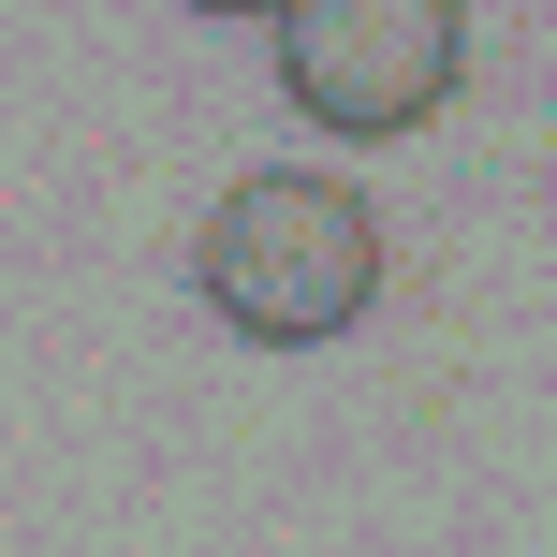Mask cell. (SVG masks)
<instances>
[{"mask_svg":"<svg viewBox=\"0 0 557 557\" xmlns=\"http://www.w3.org/2000/svg\"><path fill=\"white\" fill-rule=\"evenodd\" d=\"M191 294L221 308L250 352H323V337H352L367 308H382V206L337 191V176H308V162H264V176H235V191L206 206Z\"/></svg>","mask_w":557,"mask_h":557,"instance_id":"6da1fadb","label":"cell"},{"mask_svg":"<svg viewBox=\"0 0 557 557\" xmlns=\"http://www.w3.org/2000/svg\"><path fill=\"white\" fill-rule=\"evenodd\" d=\"M278 103L337 147H396L470 74V0H278Z\"/></svg>","mask_w":557,"mask_h":557,"instance_id":"7a4b0ae2","label":"cell"},{"mask_svg":"<svg viewBox=\"0 0 557 557\" xmlns=\"http://www.w3.org/2000/svg\"><path fill=\"white\" fill-rule=\"evenodd\" d=\"M191 15H278V0H191Z\"/></svg>","mask_w":557,"mask_h":557,"instance_id":"3957f363","label":"cell"}]
</instances>
